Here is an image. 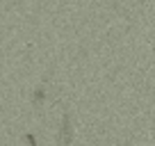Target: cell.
Segmentation results:
<instances>
[{
	"instance_id": "1",
	"label": "cell",
	"mask_w": 155,
	"mask_h": 146,
	"mask_svg": "<svg viewBox=\"0 0 155 146\" xmlns=\"http://www.w3.org/2000/svg\"><path fill=\"white\" fill-rule=\"evenodd\" d=\"M73 137H75V130H73V119H71V114H64L62 128H59V132H57V144L59 146H71L73 144Z\"/></svg>"
},
{
	"instance_id": "2",
	"label": "cell",
	"mask_w": 155,
	"mask_h": 146,
	"mask_svg": "<svg viewBox=\"0 0 155 146\" xmlns=\"http://www.w3.org/2000/svg\"><path fill=\"white\" fill-rule=\"evenodd\" d=\"M0 110H2V103H0Z\"/></svg>"
}]
</instances>
